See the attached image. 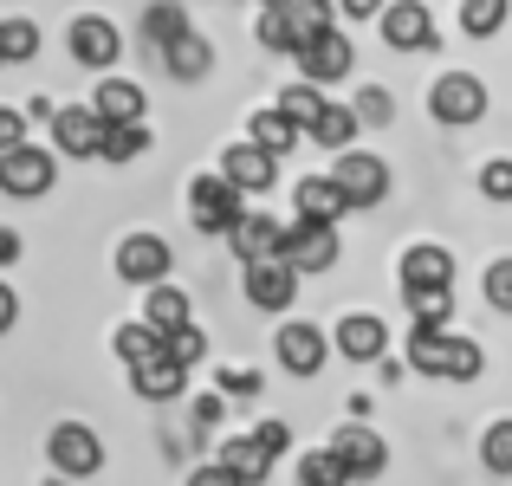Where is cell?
Returning <instances> with one entry per match:
<instances>
[{"label":"cell","mask_w":512,"mask_h":486,"mask_svg":"<svg viewBox=\"0 0 512 486\" xmlns=\"http://www.w3.org/2000/svg\"><path fill=\"white\" fill-rule=\"evenodd\" d=\"M409 370L415 376H448V383H474L487 370V350L461 331H409Z\"/></svg>","instance_id":"6da1fadb"},{"label":"cell","mask_w":512,"mask_h":486,"mask_svg":"<svg viewBox=\"0 0 512 486\" xmlns=\"http://www.w3.org/2000/svg\"><path fill=\"white\" fill-rule=\"evenodd\" d=\"M240 214H247V195H240V188L227 182L221 169H214V175H195V182H188V221H195L201 234H227Z\"/></svg>","instance_id":"7a4b0ae2"},{"label":"cell","mask_w":512,"mask_h":486,"mask_svg":"<svg viewBox=\"0 0 512 486\" xmlns=\"http://www.w3.org/2000/svg\"><path fill=\"white\" fill-rule=\"evenodd\" d=\"M299 78H312V85H338V78H350V65H357V46H350L344 26H318V33L299 39Z\"/></svg>","instance_id":"3957f363"},{"label":"cell","mask_w":512,"mask_h":486,"mask_svg":"<svg viewBox=\"0 0 512 486\" xmlns=\"http://www.w3.org/2000/svg\"><path fill=\"white\" fill-rule=\"evenodd\" d=\"M52 182H59V156H52V150H39V143H13V150H0V195L33 201V195H46Z\"/></svg>","instance_id":"277c9868"},{"label":"cell","mask_w":512,"mask_h":486,"mask_svg":"<svg viewBox=\"0 0 512 486\" xmlns=\"http://www.w3.org/2000/svg\"><path fill=\"white\" fill-rule=\"evenodd\" d=\"M331 182H338L344 208H376V201L389 195V162L370 156V150H338V162H331Z\"/></svg>","instance_id":"5b68a950"},{"label":"cell","mask_w":512,"mask_h":486,"mask_svg":"<svg viewBox=\"0 0 512 486\" xmlns=\"http://www.w3.org/2000/svg\"><path fill=\"white\" fill-rule=\"evenodd\" d=\"M279 260L292 266L299 279H318L338 266V227H312V221H286V247Z\"/></svg>","instance_id":"8992f818"},{"label":"cell","mask_w":512,"mask_h":486,"mask_svg":"<svg viewBox=\"0 0 512 486\" xmlns=\"http://www.w3.org/2000/svg\"><path fill=\"white\" fill-rule=\"evenodd\" d=\"M46 461L59 467L65 480H91V474L104 467V441L91 435L85 422H59V428L46 435Z\"/></svg>","instance_id":"52a82bcc"},{"label":"cell","mask_w":512,"mask_h":486,"mask_svg":"<svg viewBox=\"0 0 512 486\" xmlns=\"http://www.w3.org/2000/svg\"><path fill=\"white\" fill-rule=\"evenodd\" d=\"M428 111H435L441 124H480V117H487V85H480L474 72H441L435 85H428Z\"/></svg>","instance_id":"ba28073f"},{"label":"cell","mask_w":512,"mask_h":486,"mask_svg":"<svg viewBox=\"0 0 512 486\" xmlns=\"http://www.w3.org/2000/svg\"><path fill=\"white\" fill-rule=\"evenodd\" d=\"M240 292H247L253 312H292L299 299V273L286 260H247L240 266Z\"/></svg>","instance_id":"9c48e42d"},{"label":"cell","mask_w":512,"mask_h":486,"mask_svg":"<svg viewBox=\"0 0 512 486\" xmlns=\"http://www.w3.org/2000/svg\"><path fill=\"white\" fill-rule=\"evenodd\" d=\"M376 26H383L389 52H428V46H435V13H428L422 0H383Z\"/></svg>","instance_id":"30bf717a"},{"label":"cell","mask_w":512,"mask_h":486,"mask_svg":"<svg viewBox=\"0 0 512 486\" xmlns=\"http://www.w3.org/2000/svg\"><path fill=\"white\" fill-rule=\"evenodd\" d=\"M175 253L163 234H124L117 240V279H130V286H156V279H169Z\"/></svg>","instance_id":"8fae6325"},{"label":"cell","mask_w":512,"mask_h":486,"mask_svg":"<svg viewBox=\"0 0 512 486\" xmlns=\"http://www.w3.org/2000/svg\"><path fill=\"white\" fill-rule=\"evenodd\" d=\"M65 39H72V59L85 65V72H111L117 52H124V33H117V26L104 20V13H78Z\"/></svg>","instance_id":"7c38bea8"},{"label":"cell","mask_w":512,"mask_h":486,"mask_svg":"<svg viewBox=\"0 0 512 486\" xmlns=\"http://www.w3.org/2000/svg\"><path fill=\"white\" fill-rule=\"evenodd\" d=\"M331 454H338V467H344L350 480H376L389 467L383 435H376V428H357V422H344L338 435H331Z\"/></svg>","instance_id":"4fadbf2b"},{"label":"cell","mask_w":512,"mask_h":486,"mask_svg":"<svg viewBox=\"0 0 512 486\" xmlns=\"http://www.w3.org/2000/svg\"><path fill=\"white\" fill-rule=\"evenodd\" d=\"M104 130L111 124H104L91 104H59V111H52V143H59V156H98Z\"/></svg>","instance_id":"5bb4252c"},{"label":"cell","mask_w":512,"mask_h":486,"mask_svg":"<svg viewBox=\"0 0 512 486\" xmlns=\"http://www.w3.org/2000/svg\"><path fill=\"white\" fill-rule=\"evenodd\" d=\"M331 344H338V357H350V363H383L389 324L376 318V312H344L338 331H331Z\"/></svg>","instance_id":"9a60e30c"},{"label":"cell","mask_w":512,"mask_h":486,"mask_svg":"<svg viewBox=\"0 0 512 486\" xmlns=\"http://www.w3.org/2000/svg\"><path fill=\"white\" fill-rule=\"evenodd\" d=\"M227 247H234V260H279V247H286V221H273V214H240L234 227H227Z\"/></svg>","instance_id":"2e32d148"},{"label":"cell","mask_w":512,"mask_h":486,"mask_svg":"<svg viewBox=\"0 0 512 486\" xmlns=\"http://www.w3.org/2000/svg\"><path fill=\"white\" fill-rule=\"evenodd\" d=\"M344 195H338V182H331V169L325 175H299V188H292V221H312V227H338L344 221Z\"/></svg>","instance_id":"e0dca14e"},{"label":"cell","mask_w":512,"mask_h":486,"mask_svg":"<svg viewBox=\"0 0 512 486\" xmlns=\"http://www.w3.org/2000/svg\"><path fill=\"white\" fill-rule=\"evenodd\" d=\"M273 350H279V363H286L292 376H318V370H325V350H331V337L318 331V324H279Z\"/></svg>","instance_id":"ac0fdd59"},{"label":"cell","mask_w":512,"mask_h":486,"mask_svg":"<svg viewBox=\"0 0 512 486\" xmlns=\"http://www.w3.org/2000/svg\"><path fill=\"white\" fill-rule=\"evenodd\" d=\"M221 175L240 188V195H266V188L279 182V156H266L260 143H234V150L221 156Z\"/></svg>","instance_id":"d6986e66"},{"label":"cell","mask_w":512,"mask_h":486,"mask_svg":"<svg viewBox=\"0 0 512 486\" xmlns=\"http://www.w3.org/2000/svg\"><path fill=\"white\" fill-rule=\"evenodd\" d=\"M91 111L104 117V124H137V117H150V98H143L137 78H98V91H91Z\"/></svg>","instance_id":"ffe728a7"},{"label":"cell","mask_w":512,"mask_h":486,"mask_svg":"<svg viewBox=\"0 0 512 486\" xmlns=\"http://www.w3.org/2000/svg\"><path fill=\"white\" fill-rule=\"evenodd\" d=\"M402 292H428V286H454V253L435 247V240H422V247L402 253Z\"/></svg>","instance_id":"44dd1931"},{"label":"cell","mask_w":512,"mask_h":486,"mask_svg":"<svg viewBox=\"0 0 512 486\" xmlns=\"http://www.w3.org/2000/svg\"><path fill=\"white\" fill-rule=\"evenodd\" d=\"M143 324H150L156 337H169V331H182V324H195V305H188L182 286L156 279V286H143Z\"/></svg>","instance_id":"7402d4cb"},{"label":"cell","mask_w":512,"mask_h":486,"mask_svg":"<svg viewBox=\"0 0 512 486\" xmlns=\"http://www.w3.org/2000/svg\"><path fill=\"white\" fill-rule=\"evenodd\" d=\"M163 65H169V78H182V85H195V78H208L214 72V46L188 26V33H175L169 46H163Z\"/></svg>","instance_id":"603a6c76"},{"label":"cell","mask_w":512,"mask_h":486,"mask_svg":"<svg viewBox=\"0 0 512 486\" xmlns=\"http://www.w3.org/2000/svg\"><path fill=\"white\" fill-rule=\"evenodd\" d=\"M130 389H137L143 402H175L188 389V370H182V363H169V357H150V363L130 370Z\"/></svg>","instance_id":"cb8c5ba5"},{"label":"cell","mask_w":512,"mask_h":486,"mask_svg":"<svg viewBox=\"0 0 512 486\" xmlns=\"http://www.w3.org/2000/svg\"><path fill=\"white\" fill-rule=\"evenodd\" d=\"M221 461L234 467V474L247 480V486H260L266 474H273V448H266L253 428H247V435H234V441H221Z\"/></svg>","instance_id":"d4e9b609"},{"label":"cell","mask_w":512,"mask_h":486,"mask_svg":"<svg viewBox=\"0 0 512 486\" xmlns=\"http://www.w3.org/2000/svg\"><path fill=\"white\" fill-rule=\"evenodd\" d=\"M247 143H260L266 156H286L292 143H299V124H292L279 104H266V111H253V117H247Z\"/></svg>","instance_id":"484cf974"},{"label":"cell","mask_w":512,"mask_h":486,"mask_svg":"<svg viewBox=\"0 0 512 486\" xmlns=\"http://www.w3.org/2000/svg\"><path fill=\"white\" fill-rule=\"evenodd\" d=\"M305 137H312L318 150H350V137H357V111H350V104H331V98H325V111H318L312 124H305Z\"/></svg>","instance_id":"4316f807"},{"label":"cell","mask_w":512,"mask_h":486,"mask_svg":"<svg viewBox=\"0 0 512 486\" xmlns=\"http://www.w3.org/2000/svg\"><path fill=\"white\" fill-rule=\"evenodd\" d=\"M409 299L415 331H454V286H428V292H402Z\"/></svg>","instance_id":"83f0119b"},{"label":"cell","mask_w":512,"mask_h":486,"mask_svg":"<svg viewBox=\"0 0 512 486\" xmlns=\"http://www.w3.org/2000/svg\"><path fill=\"white\" fill-rule=\"evenodd\" d=\"M150 124H143V117H137V124H111V130H104V162H117V169H124V162H137V156H150Z\"/></svg>","instance_id":"f1b7e54d"},{"label":"cell","mask_w":512,"mask_h":486,"mask_svg":"<svg viewBox=\"0 0 512 486\" xmlns=\"http://www.w3.org/2000/svg\"><path fill=\"white\" fill-rule=\"evenodd\" d=\"M111 350H117V357L130 363V370H137V363L163 357V337H156V331H150L143 318H130V324H117V331H111Z\"/></svg>","instance_id":"f546056e"},{"label":"cell","mask_w":512,"mask_h":486,"mask_svg":"<svg viewBox=\"0 0 512 486\" xmlns=\"http://www.w3.org/2000/svg\"><path fill=\"white\" fill-rule=\"evenodd\" d=\"M26 59H39V26L26 13H13V20H0V65H26Z\"/></svg>","instance_id":"4dcf8cb0"},{"label":"cell","mask_w":512,"mask_h":486,"mask_svg":"<svg viewBox=\"0 0 512 486\" xmlns=\"http://www.w3.org/2000/svg\"><path fill=\"white\" fill-rule=\"evenodd\" d=\"M512 20V0H461V33L467 39H493Z\"/></svg>","instance_id":"1f68e13d"},{"label":"cell","mask_w":512,"mask_h":486,"mask_svg":"<svg viewBox=\"0 0 512 486\" xmlns=\"http://www.w3.org/2000/svg\"><path fill=\"white\" fill-rule=\"evenodd\" d=\"M279 111H286L292 124L305 130V124H312L318 111H325V85H312V78H292V85L279 91Z\"/></svg>","instance_id":"d6a6232c"},{"label":"cell","mask_w":512,"mask_h":486,"mask_svg":"<svg viewBox=\"0 0 512 486\" xmlns=\"http://www.w3.org/2000/svg\"><path fill=\"white\" fill-rule=\"evenodd\" d=\"M299 39H305V33H299V20H292V13L273 0V7L260 13V46H266V52H299Z\"/></svg>","instance_id":"836d02e7"},{"label":"cell","mask_w":512,"mask_h":486,"mask_svg":"<svg viewBox=\"0 0 512 486\" xmlns=\"http://www.w3.org/2000/svg\"><path fill=\"white\" fill-rule=\"evenodd\" d=\"M175 33H188V13L175 7V0H150V7H143V39H156V46H169Z\"/></svg>","instance_id":"e575fe53"},{"label":"cell","mask_w":512,"mask_h":486,"mask_svg":"<svg viewBox=\"0 0 512 486\" xmlns=\"http://www.w3.org/2000/svg\"><path fill=\"white\" fill-rule=\"evenodd\" d=\"M163 357L182 363V370L195 376V363L208 357V331H201V324H182V331H169V337H163Z\"/></svg>","instance_id":"d590c367"},{"label":"cell","mask_w":512,"mask_h":486,"mask_svg":"<svg viewBox=\"0 0 512 486\" xmlns=\"http://www.w3.org/2000/svg\"><path fill=\"white\" fill-rule=\"evenodd\" d=\"M214 389H221L227 402H253L266 383H260V370H253V363H227V370H214Z\"/></svg>","instance_id":"8d00e7d4"},{"label":"cell","mask_w":512,"mask_h":486,"mask_svg":"<svg viewBox=\"0 0 512 486\" xmlns=\"http://www.w3.org/2000/svg\"><path fill=\"white\" fill-rule=\"evenodd\" d=\"M299 486H350V474L331 448H318V454H299Z\"/></svg>","instance_id":"74e56055"},{"label":"cell","mask_w":512,"mask_h":486,"mask_svg":"<svg viewBox=\"0 0 512 486\" xmlns=\"http://www.w3.org/2000/svg\"><path fill=\"white\" fill-rule=\"evenodd\" d=\"M480 461H487L493 474H512V422H493L487 435H480Z\"/></svg>","instance_id":"f35d334b"},{"label":"cell","mask_w":512,"mask_h":486,"mask_svg":"<svg viewBox=\"0 0 512 486\" xmlns=\"http://www.w3.org/2000/svg\"><path fill=\"white\" fill-rule=\"evenodd\" d=\"M279 7L299 20V33H318V26H338V7L331 0H279Z\"/></svg>","instance_id":"ab89813d"},{"label":"cell","mask_w":512,"mask_h":486,"mask_svg":"<svg viewBox=\"0 0 512 486\" xmlns=\"http://www.w3.org/2000/svg\"><path fill=\"white\" fill-rule=\"evenodd\" d=\"M487 305L512 318V260H493L487 266Z\"/></svg>","instance_id":"60d3db41"},{"label":"cell","mask_w":512,"mask_h":486,"mask_svg":"<svg viewBox=\"0 0 512 486\" xmlns=\"http://www.w3.org/2000/svg\"><path fill=\"white\" fill-rule=\"evenodd\" d=\"M480 195H487V201H512V162L506 156H493L487 169H480Z\"/></svg>","instance_id":"b9f144b4"},{"label":"cell","mask_w":512,"mask_h":486,"mask_svg":"<svg viewBox=\"0 0 512 486\" xmlns=\"http://www.w3.org/2000/svg\"><path fill=\"white\" fill-rule=\"evenodd\" d=\"M350 111H357V124H389V111H396V104H389V91H357V104H350Z\"/></svg>","instance_id":"7bdbcfd3"},{"label":"cell","mask_w":512,"mask_h":486,"mask_svg":"<svg viewBox=\"0 0 512 486\" xmlns=\"http://www.w3.org/2000/svg\"><path fill=\"white\" fill-rule=\"evenodd\" d=\"M26 111H13V104H0V150H13V143H26Z\"/></svg>","instance_id":"ee69618b"},{"label":"cell","mask_w":512,"mask_h":486,"mask_svg":"<svg viewBox=\"0 0 512 486\" xmlns=\"http://www.w3.org/2000/svg\"><path fill=\"white\" fill-rule=\"evenodd\" d=\"M188 486H247V480H240L227 461H208V467H195V474H188Z\"/></svg>","instance_id":"f6af8a7d"},{"label":"cell","mask_w":512,"mask_h":486,"mask_svg":"<svg viewBox=\"0 0 512 486\" xmlns=\"http://www.w3.org/2000/svg\"><path fill=\"white\" fill-rule=\"evenodd\" d=\"M253 435H260V441H266L273 454H286V448H292V428H286V422H260Z\"/></svg>","instance_id":"bcb514c9"},{"label":"cell","mask_w":512,"mask_h":486,"mask_svg":"<svg viewBox=\"0 0 512 486\" xmlns=\"http://www.w3.org/2000/svg\"><path fill=\"white\" fill-rule=\"evenodd\" d=\"M13 318H20V299H13V286H7V279H0V337L13 331Z\"/></svg>","instance_id":"7dc6e473"},{"label":"cell","mask_w":512,"mask_h":486,"mask_svg":"<svg viewBox=\"0 0 512 486\" xmlns=\"http://www.w3.org/2000/svg\"><path fill=\"white\" fill-rule=\"evenodd\" d=\"M221 409H227V396H201V402H195V422L214 428V422H221Z\"/></svg>","instance_id":"c3c4849f"},{"label":"cell","mask_w":512,"mask_h":486,"mask_svg":"<svg viewBox=\"0 0 512 486\" xmlns=\"http://www.w3.org/2000/svg\"><path fill=\"white\" fill-rule=\"evenodd\" d=\"M338 13H350V20H376V13H383V0H338Z\"/></svg>","instance_id":"681fc988"},{"label":"cell","mask_w":512,"mask_h":486,"mask_svg":"<svg viewBox=\"0 0 512 486\" xmlns=\"http://www.w3.org/2000/svg\"><path fill=\"white\" fill-rule=\"evenodd\" d=\"M20 260V234H13V227H0V266H13Z\"/></svg>","instance_id":"f907efd6"},{"label":"cell","mask_w":512,"mask_h":486,"mask_svg":"<svg viewBox=\"0 0 512 486\" xmlns=\"http://www.w3.org/2000/svg\"><path fill=\"white\" fill-rule=\"evenodd\" d=\"M52 111H59L52 98H33V104H26V124H52Z\"/></svg>","instance_id":"816d5d0a"},{"label":"cell","mask_w":512,"mask_h":486,"mask_svg":"<svg viewBox=\"0 0 512 486\" xmlns=\"http://www.w3.org/2000/svg\"><path fill=\"white\" fill-rule=\"evenodd\" d=\"M260 7H273V0H260Z\"/></svg>","instance_id":"f5cc1de1"}]
</instances>
